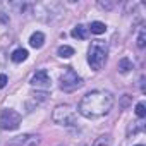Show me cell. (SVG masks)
<instances>
[{
  "label": "cell",
  "instance_id": "6da1fadb",
  "mask_svg": "<svg viewBox=\"0 0 146 146\" xmlns=\"http://www.w3.org/2000/svg\"><path fill=\"white\" fill-rule=\"evenodd\" d=\"M113 107V95L105 90H95L83 96L79 102V113L86 119H98L107 115Z\"/></svg>",
  "mask_w": 146,
  "mask_h": 146
},
{
  "label": "cell",
  "instance_id": "7a4b0ae2",
  "mask_svg": "<svg viewBox=\"0 0 146 146\" xmlns=\"http://www.w3.org/2000/svg\"><path fill=\"white\" fill-rule=\"evenodd\" d=\"M107 55H108V46L102 40H95L90 45L88 50V64L91 65L93 70H102L103 65L107 64Z\"/></svg>",
  "mask_w": 146,
  "mask_h": 146
},
{
  "label": "cell",
  "instance_id": "3957f363",
  "mask_svg": "<svg viewBox=\"0 0 146 146\" xmlns=\"http://www.w3.org/2000/svg\"><path fill=\"white\" fill-rule=\"evenodd\" d=\"M52 119L55 124L58 125H65V127H72L78 124V119H76V112L70 105H57L53 113H52Z\"/></svg>",
  "mask_w": 146,
  "mask_h": 146
},
{
  "label": "cell",
  "instance_id": "277c9868",
  "mask_svg": "<svg viewBox=\"0 0 146 146\" xmlns=\"http://www.w3.org/2000/svg\"><path fill=\"white\" fill-rule=\"evenodd\" d=\"M83 86V78L72 67H65L60 76V88L64 91H76Z\"/></svg>",
  "mask_w": 146,
  "mask_h": 146
},
{
  "label": "cell",
  "instance_id": "5b68a950",
  "mask_svg": "<svg viewBox=\"0 0 146 146\" xmlns=\"http://www.w3.org/2000/svg\"><path fill=\"white\" fill-rule=\"evenodd\" d=\"M21 113L12 110V108H5L0 113V129L2 131H16L21 125Z\"/></svg>",
  "mask_w": 146,
  "mask_h": 146
},
{
  "label": "cell",
  "instance_id": "8992f818",
  "mask_svg": "<svg viewBox=\"0 0 146 146\" xmlns=\"http://www.w3.org/2000/svg\"><path fill=\"white\" fill-rule=\"evenodd\" d=\"M41 139L38 134H21L16 137H11L5 146H40Z\"/></svg>",
  "mask_w": 146,
  "mask_h": 146
},
{
  "label": "cell",
  "instance_id": "52a82bcc",
  "mask_svg": "<svg viewBox=\"0 0 146 146\" xmlns=\"http://www.w3.org/2000/svg\"><path fill=\"white\" fill-rule=\"evenodd\" d=\"M29 83H31V86H35L36 90H48V88H52V79H50L48 72H46L45 69H40L38 72H35Z\"/></svg>",
  "mask_w": 146,
  "mask_h": 146
},
{
  "label": "cell",
  "instance_id": "ba28073f",
  "mask_svg": "<svg viewBox=\"0 0 146 146\" xmlns=\"http://www.w3.org/2000/svg\"><path fill=\"white\" fill-rule=\"evenodd\" d=\"M46 98H48V93H45V91L31 93V95L28 96V102H26V108H28V112H33L36 107H40L41 103H45Z\"/></svg>",
  "mask_w": 146,
  "mask_h": 146
},
{
  "label": "cell",
  "instance_id": "9c48e42d",
  "mask_svg": "<svg viewBox=\"0 0 146 146\" xmlns=\"http://www.w3.org/2000/svg\"><path fill=\"white\" fill-rule=\"evenodd\" d=\"M43 43H45V35H43V33L36 31V33L31 35V38H29V45H31L33 48H41Z\"/></svg>",
  "mask_w": 146,
  "mask_h": 146
},
{
  "label": "cell",
  "instance_id": "30bf717a",
  "mask_svg": "<svg viewBox=\"0 0 146 146\" xmlns=\"http://www.w3.org/2000/svg\"><path fill=\"white\" fill-rule=\"evenodd\" d=\"M72 38H76V40H86L88 38V28H84L83 24H78L74 29L70 31Z\"/></svg>",
  "mask_w": 146,
  "mask_h": 146
},
{
  "label": "cell",
  "instance_id": "8fae6325",
  "mask_svg": "<svg viewBox=\"0 0 146 146\" xmlns=\"http://www.w3.org/2000/svg\"><path fill=\"white\" fill-rule=\"evenodd\" d=\"M28 50H24V48H17V50H14L12 52V55H11V58H12V62H16V64H19V62H24L26 58H28Z\"/></svg>",
  "mask_w": 146,
  "mask_h": 146
},
{
  "label": "cell",
  "instance_id": "7c38bea8",
  "mask_svg": "<svg viewBox=\"0 0 146 146\" xmlns=\"http://www.w3.org/2000/svg\"><path fill=\"white\" fill-rule=\"evenodd\" d=\"M143 127H144V124H143V119H139L137 122H131V125L127 127V137H131V136H136L137 132H141V131H143Z\"/></svg>",
  "mask_w": 146,
  "mask_h": 146
},
{
  "label": "cell",
  "instance_id": "4fadbf2b",
  "mask_svg": "<svg viewBox=\"0 0 146 146\" xmlns=\"http://www.w3.org/2000/svg\"><path fill=\"white\" fill-rule=\"evenodd\" d=\"M88 29H90L93 35H103V33L107 31V26H105L103 23H100V21H93Z\"/></svg>",
  "mask_w": 146,
  "mask_h": 146
},
{
  "label": "cell",
  "instance_id": "5bb4252c",
  "mask_svg": "<svg viewBox=\"0 0 146 146\" xmlns=\"http://www.w3.org/2000/svg\"><path fill=\"white\" fill-rule=\"evenodd\" d=\"M57 55L62 57V58H69V57L74 55V48L69 46V45H62V46L57 48Z\"/></svg>",
  "mask_w": 146,
  "mask_h": 146
},
{
  "label": "cell",
  "instance_id": "9a60e30c",
  "mask_svg": "<svg viewBox=\"0 0 146 146\" xmlns=\"http://www.w3.org/2000/svg\"><path fill=\"white\" fill-rule=\"evenodd\" d=\"M132 62L127 58V57H124V58H120L119 60V72H122V74H127L129 70H132Z\"/></svg>",
  "mask_w": 146,
  "mask_h": 146
},
{
  "label": "cell",
  "instance_id": "2e32d148",
  "mask_svg": "<svg viewBox=\"0 0 146 146\" xmlns=\"http://www.w3.org/2000/svg\"><path fill=\"white\" fill-rule=\"evenodd\" d=\"M110 143H112V137H110V134H103V136L96 137V141H95L91 146H110Z\"/></svg>",
  "mask_w": 146,
  "mask_h": 146
},
{
  "label": "cell",
  "instance_id": "e0dca14e",
  "mask_svg": "<svg viewBox=\"0 0 146 146\" xmlns=\"http://www.w3.org/2000/svg\"><path fill=\"white\" fill-rule=\"evenodd\" d=\"M136 115H137L139 119H144V117H146V107H144L143 102H139V103L136 105Z\"/></svg>",
  "mask_w": 146,
  "mask_h": 146
},
{
  "label": "cell",
  "instance_id": "ac0fdd59",
  "mask_svg": "<svg viewBox=\"0 0 146 146\" xmlns=\"http://www.w3.org/2000/svg\"><path fill=\"white\" fill-rule=\"evenodd\" d=\"M144 43H146V29L141 28V33H139V36H137V46H139V48H144Z\"/></svg>",
  "mask_w": 146,
  "mask_h": 146
},
{
  "label": "cell",
  "instance_id": "d6986e66",
  "mask_svg": "<svg viewBox=\"0 0 146 146\" xmlns=\"http://www.w3.org/2000/svg\"><path fill=\"white\" fill-rule=\"evenodd\" d=\"M98 7H100V9L110 11V9H113V4H112V2H98Z\"/></svg>",
  "mask_w": 146,
  "mask_h": 146
},
{
  "label": "cell",
  "instance_id": "ffe728a7",
  "mask_svg": "<svg viewBox=\"0 0 146 146\" xmlns=\"http://www.w3.org/2000/svg\"><path fill=\"white\" fill-rule=\"evenodd\" d=\"M7 76L5 74H0V90H2V88H5V84H7Z\"/></svg>",
  "mask_w": 146,
  "mask_h": 146
},
{
  "label": "cell",
  "instance_id": "44dd1931",
  "mask_svg": "<svg viewBox=\"0 0 146 146\" xmlns=\"http://www.w3.org/2000/svg\"><path fill=\"white\" fill-rule=\"evenodd\" d=\"M5 64V53L4 52H0V67H2Z\"/></svg>",
  "mask_w": 146,
  "mask_h": 146
},
{
  "label": "cell",
  "instance_id": "7402d4cb",
  "mask_svg": "<svg viewBox=\"0 0 146 146\" xmlns=\"http://www.w3.org/2000/svg\"><path fill=\"white\" fill-rule=\"evenodd\" d=\"M84 146H90V144H84Z\"/></svg>",
  "mask_w": 146,
  "mask_h": 146
},
{
  "label": "cell",
  "instance_id": "603a6c76",
  "mask_svg": "<svg viewBox=\"0 0 146 146\" xmlns=\"http://www.w3.org/2000/svg\"><path fill=\"white\" fill-rule=\"evenodd\" d=\"M137 146H143V144H137Z\"/></svg>",
  "mask_w": 146,
  "mask_h": 146
}]
</instances>
